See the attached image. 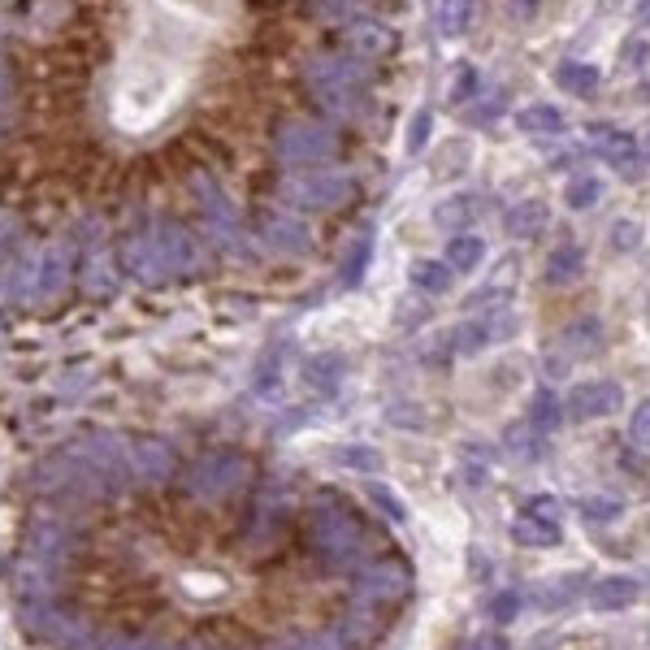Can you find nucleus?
I'll use <instances>...</instances> for the list:
<instances>
[{"label":"nucleus","instance_id":"nucleus-1","mask_svg":"<svg viewBox=\"0 0 650 650\" xmlns=\"http://www.w3.org/2000/svg\"><path fill=\"white\" fill-rule=\"evenodd\" d=\"M304 83L325 113H351L369 91V70L356 52H325L308 61Z\"/></svg>","mask_w":650,"mask_h":650},{"label":"nucleus","instance_id":"nucleus-2","mask_svg":"<svg viewBox=\"0 0 650 650\" xmlns=\"http://www.w3.org/2000/svg\"><path fill=\"white\" fill-rule=\"evenodd\" d=\"M273 152H278L282 165H317L338 152V139H334V130L321 122H286L278 135H273Z\"/></svg>","mask_w":650,"mask_h":650},{"label":"nucleus","instance_id":"nucleus-3","mask_svg":"<svg viewBox=\"0 0 650 650\" xmlns=\"http://www.w3.org/2000/svg\"><path fill=\"white\" fill-rule=\"evenodd\" d=\"M356 195V182L347 174H304L291 182V200L295 204H308V208H330V204H343Z\"/></svg>","mask_w":650,"mask_h":650},{"label":"nucleus","instance_id":"nucleus-4","mask_svg":"<svg viewBox=\"0 0 650 650\" xmlns=\"http://www.w3.org/2000/svg\"><path fill=\"white\" fill-rule=\"evenodd\" d=\"M616 403H620V386H611V382H581L568 395V408L577 416H598V412L616 408Z\"/></svg>","mask_w":650,"mask_h":650},{"label":"nucleus","instance_id":"nucleus-5","mask_svg":"<svg viewBox=\"0 0 650 650\" xmlns=\"http://www.w3.org/2000/svg\"><path fill=\"white\" fill-rule=\"evenodd\" d=\"M351 52H356L360 61H382L390 48H395V31H386V26H377V22H360V26H351Z\"/></svg>","mask_w":650,"mask_h":650},{"label":"nucleus","instance_id":"nucleus-6","mask_svg":"<svg viewBox=\"0 0 650 650\" xmlns=\"http://www.w3.org/2000/svg\"><path fill=\"white\" fill-rule=\"evenodd\" d=\"M507 230H512L516 239H538V234L546 230V204L542 200L512 204V213H507Z\"/></svg>","mask_w":650,"mask_h":650},{"label":"nucleus","instance_id":"nucleus-7","mask_svg":"<svg viewBox=\"0 0 650 650\" xmlns=\"http://www.w3.org/2000/svg\"><path fill=\"white\" fill-rule=\"evenodd\" d=\"M555 78H559V87L564 91H572V96H594L598 83H603L598 65H590V61H564L555 70Z\"/></svg>","mask_w":650,"mask_h":650},{"label":"nucleus","instance_id":"nucleus-8","mask_svg":"<svg viewBox=\"0 0 650 650\" xmlns=\"http://www.w3.org/2000/svg\"><path fill=\"white\" fill-rule=\"evenodd\" d=\"M594 143H598V152L607 156L611 165H624V169H633L637 161V143L624 135V130H611V126H594Z\"/></svg>","mask_w":650,"mask_h":650},{"label":"nucleus","instance_id":"nucleus-9","mask_svg":"<svg viewBox=\"0 0 650 650\" xmlns=\"http://www.w3.org/2000/svg\"><path fill=\"white\" fill-rule=\"evenodd\" d=\"M516 126L529 130V135H559L564 130V113L555 104H529V109L516 113Z\"/></svg>","mask_w":650,"mask_h":650},{"label":"nucleus","instance_id":"nucleus-10","mask_svg":"<svg viewBox=\"0 0 650 650\" xmlns=\"http://www.w3.org/2000/svg\"><path fill=\"white\" fill-rule=\"evenodd\" d=\"M585 265V256H581V247H572V243H559L551 256H546V282H555V286H564L572 282L581 273Z\"/></svg>","mask_w":650,"mask_h":650},{"label":"nucleus","instance_id":"nucleus-11","mask_svg":"<svg viewBox=\"0 0 650 650\" xmlns=\"http://www.w3.org/2000/svg\"><path fill=\"white\" fill-rule=\"evenodd\" d=\"M481 256H486V243H481L477 234H455L447 243V265L455 273H473L481 265Z\"/></svg>","mask_w":650,"mask_h":650},{"label":"nucleus","instance_id":"nucleus-12","mask_svg":"<svg viewBox=\"0 0 650 650\" xmlns=\"http://www.w3.org/2000/svg\"><path fill=\"white\" fill-rule=\"evenodd\" d=\"M477 18V0H442L438 5V31L442 35H464Z\"/></svg>","mask_w":650,"mask_h":650},{"label":"nucleus","instance_id":"nucleus-13","mask_svg":"<svg viewBox=\"0 0 650 650\" xmlns=\"http://www.w3.org/2000/svg\"><path fill=\"white\" fill-rule=\"evenodd\" d=\"M451 265L447 260H416L412 265V282L421 286V291H429V295H442L451 286Z\"/></svg>","mask_w":650,"mask_h":650},{"label":"nucleus","instance_id":"nucleus-14","mask_svg":"<svg viewBox=\"0 0 650 650\" xmlns=\"http://www.w3.org/2000/svg\"><path fill=\"white\" fill-rule=\"evenodd\" d=\"M637 598V585L629 577H611L594 590V607H629Z\"/></svg>","mask_w":650,"mask_h":650},{"label":"nucleus","instance_id":"nucleus-15","mask_svg":"<svg viewBox=\"0 0 650 650\" xmlns=\"http://www.w3.org/2000/svg\"><path fill=\"white\" fill-rule=\"evenodd\" d=\"M598 195H603V182H598L594 174H581V178H572V182H568L564 200H568V208H594V204H598Z\"/></svg>","mask_w":650,"mask_h":650},{"label":"nucleus","instance_id":"nucleus-16","mask_svg":"<svg viewBox=\"0 0 650 650\" xmlns=\"http://www.w3.org/2000/svg\"><path fill=\"white\" fill-rule=\"evenodd\" d=\"M516 538L529 542V546H551V542H559V525H546V520H538V516H525L516 525Z\"/></svg>","mask_w":650,"mask_h":650},{"label":"nucleus","instance_id":"nucleus-17","mask_svg":"<svg viewBox=\"0 0 650 650\" xmlns=\"http://www.w3.org/2000/svg\"><path fill=\"white\" fill-rule=\"evenodd\" d=\"M338 369H343V360L338 356H317V360H308V382L317 390H334L338 377H343Z\"/></svg>","mask_w":650,"mask_h":650},{"label":"nucleus","instance_id":"nucleus-18","mask_svg":"<svg viewBox=\"0 0 650 650\" xmlns=\"http://www.w3.org/2000/svg\"><path fill=\"white\" fill-rule=\"evenodd\" d=\"M429 130H434V113L429 109H421L412 117V126H408V152L416 156V152H425V143H429Z\"/></svg>","mask_w":650,"mask_h":650},{"label":"nucleus","instance_id":"nucleus-19","mask_svg":"<svg viewBox=\"0 0 650 650\" xmlns=\"http://www.w3.org/2000/svg\"><path fill=\"white\" fill-rule=\"evenodd\" d=\"M369 239H356L351 243V252H347V265H343V282H360V273H364V265H369Z\"/></svg>","mask_w":650,"mask_h":650},{"label":"nucleus","instance_id":"nucleus-20","mask_svg":"<svg viewBox=\"0 0 650 650\" xmlns=\"http://www.w3.org/2000/svg\"><path fill=\"white\" fill-rule=\"evenodd\" d=\"M611 247H620V252L637 247V226L633 221H616V226H611Z\"/></svg>","mask_w":650,"mask_h":650},{"label":"nucleus","instance_id":"nucleus-21","mask_svg":"<svg viewBox=\"0 0 650 650\" xmlns=\"http://www.w3.org/2000/svg\"><path fill=\"white\" fill-rule=\"evenodd\" d=\"M477 91V70H460V78H455V87H451V100L460 104V100H468Z\"/></svg>","mask_w":650,"mask_h":650},{"label":"nucleus","instance_id":"nucleus-22","mask_svg":"<svg viewBox=\"0 0 650 650\" xmlns=\"http://www.w3.org/2000/svg\"><path fill=\"white\" fill-rule=\"evenodd\" d=\"M490 611H494V620H512V611H516V594H499L490 603Z\"/></svg>","mask_w":650,"mask_h":650},{"label":"nucleus","instance_id":"nucleus-23","mask_svg":"<svg viewBox=\"0 0 650 650\" xmlns=\"http://www.w3.org/2000/svg\"><path fill=\"white\" fill-rule=\"evenodd\" d=\"M633 434L637 438H650V399L637 408V416H633Z\"/></svg>","mask_w":650,"mask_h":650},{"label":"nucleus","instance_id":"nucleus-24","mask_svg":"<svg viewBox=\"0 0 650 650\" xmlns=\"http://www.w3.org/2000/svg\"><path fill=\"white\" fill-rule=\"evenodd\" d=\"M624 57H629L633 65H642V61H637V57H646V44H637V39H633V44L624 48Z\"/></svg>","mask_w":650,"mask_h":650},{"label":"nucleus","instance_id":"nucleus-25","mask_svg":"<svg viewBox=\"0 0 650 650\" xmlns=\"http://www.w3.org/2000/svg\"><path fill=\"white\" fill-rule=\"evenodd\" d=\"M637 22L650 26V0H642V9H637Z\"/></svg>","mask_w":650,"mask_h":650},{"label":"nucleus","instance_id":"nucleus-26","mask_svg":"<svg viewBox=\"0 0 650 650\" xmlns=\"http://www.w3.org/2000/svg\"><path fill=\"white\" fill-rule=\"evenodd\" d=\"M516 13H533V0H516Z\"/></svg>","mask_w":650,"mask_h":650},{"label":"nucleus","instance_id":"nucleus-27","mask_svg":"<svg viewBox=\"0 0 650 650\" xmlns=\"http://www.w3.org/2000/svg\"><path fill=\"white\" fill-rule=\"evenodd\" d=\"M477 650H503V646H499V642H481Z\"/></svg>","mask_w":650,"mask_h":650},{"label":"nucleus","instance_id":"nucleus-28","mask_svg":"<svg viewBox=\"0 0 650 650\" xmlns=\"http://www.w3.org/2000/svg\"><path fill=\"white\" fill-rule=\"evenodd\" d=\"M646 156H650V139H646Z\"/></svg>","mask_w":650,"mask_h":650}]
</instances>
